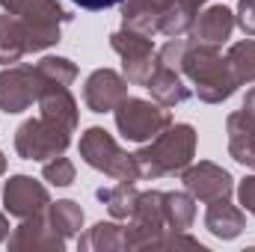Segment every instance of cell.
Wrapping results in <instances>:
<instances>
[{
	"instance_id": "obj_19",
	"label": "cell",
	"mask_w": 255,
	"mask_h": 252,
	"mask_svg": "<svg viewBox=\"0 0 255 252\" xmlns=\"http://www.w3.org/2000/svg\"><path fill=\"white\" fill-rule=\"evenodd\" d=\"M199 9H202V0H172L163 15H160V27L157 33L169 36V39H181L187 36L199 18Z\"/></svg>"
},
{
	"instance_id": "obj_30",
	"label": "cell",
	"mask_w": 255,
	"mask_h": 252,
	"mask_svg": "<svg viewBox=\"0 0 255 252\" xmlns=\"http://www.w3.org/2000/svg\"><path fill=\"white\" fill-rule=\"evenodd\" d=\"M235 24H241V30H244L247 36H255V0H241V3H238Z\"/></svg>"
},
{
	"instance_id": "obj_33",
	"label": "cell",
	"mask_w": 255,
	"mask_h": 252,
	"mask_svg": "<svg viewBox=\"0 0 255 252\" xmlns=\"http://www.w3.org/2000/svg\"><path fill=\"white\" fill-rule=\"evenodd\" d=\"M241 110H244V113H247V116L255 122V86L247 92V98H244V107H241Z\"/></svg>"
},
{
	"instance_id": "obj_8",
	"label": "cell",
	"mask_w": 255,
	"mask_h": 252,
	"mask_svg": "<svg viewBox=\"0 0 255 252\" xmlns=\"http://www.w3.org/2000/svg\"><path fill=\"white\" fill-rule=\"evenodd\" d=\"M110 48L122 57V71H125L128 83H145L151 77V71L157 68V51H154V42L151 36L139 33V30H130L122 24V30H116L110 36Z\"/></svg>"
},
{
	"instance_id": "obj_29",
	"label": "cell",
	"mask_w": 255,
	"mask_h": 252,
	"mask_svg": "<svg viewBox=\"0 0 255 252\" xmlns=\"http://www.w3.org/2000/svg\"><path fill=\"white\" fill-rule=\"evenodd\" d=\"M160 250H199L205 252V247L190 238V235H184V232H169L166 229V235H163V241H160Z\"/></svg>"
},
{
	"instance_id": "obj_27",
	"label": "cell",
	"mask_w": 255,
	"mask_h": 252,
	"mask_svg": "<svg viewBox=\"0 0 255 252\" xmlns=\"http://www.w3.org/2000/svg\"><path fill=\"white\" fill-rule=\"evenodd\" d=\"M42 178L48 184H54V187H68L74 181V163L68 157H63V154H57V157H51L42 166Z\"/></svg>"
},
{
	"instance_id": "obj_16",
	"label": "cell",
	"mask_w": 255,
	"mask_h": 252,
	"mask_svg": "<svg viewBox=\"0 0 255 252\" xmlns=\"http://www.w3.org/2000/svg\"><path fill=\"white\" fill-rule=\"evenodd\" d=\"M151 95V101L163 104V107H175V104H184L190 98V86L181 80L178 68H169V65H160L151 71V77L142 83Z\"/></svg>"
},
{
	"instance_id": "obj_5",
	"label": "cell",
	"mask_w": 255,
	"mask_h": 252,
	"mask_svg": "<svg viewBox=\"0 0 255 252\" xmlns=\"http://www.w3.org/2000/svg\"><path fill=\"white\" fill-rule=\"evenodd\" d=\"M163 235H166L163 193L160 190L136 193L133 214L128 217L125 226V250H160Z\"/></svg>"
},
{
	"instance_id": "obj_23",
	"label": "cell",
	"mask_w": 255,
	"mask_h": 252,
	"mask_svg": "<svg viewBox=\"0 0 255 252\" xmlns=\"http://www.w3.org/2000/svg\"><path fill=\"white\" fill-rule=\"evenodd\" d=\"M48 220H51V226L68 241V238L80 235V229H83V208L77 202H71V199L51 202L48 205Z\"/></svg>"
},
{
	"instance_id": "obj_36",
	"label": "cell",
	"mask_w": 255,
	"mask_h": 252,
	"mask_svg": "<svg viewBox=\"0 0 255 252\" xmlns=\"http://www.w3.org/2000/svg\"><path fill=\"white\" fill-rule=\"evenodd\" d=\"M6 172V157H3V151H0V175Z\"/></svg>"
},
{
	"instance_id": "obj_1",
	"label": "cell",
	"mask_w": 255,
	"mask_h": 252,
	"mask_svg": "<svg viewBox=\"0 0 255 252\" xmlns=\"http://www.w3.org/2000/svg\"><path fill=\"white\" fill-rule=\"evenodd\" d=\"M133 157L139 163L142 178H163V175L184 172L196 157V127L169 125L154 139L142 142V148Z\"/></svg>"
},
{
	"instance_id": "obj_20",
	"label": "cell",
	"mask_w": 255,
	"mask_h": 252,
	"mask_svg": "<svg viewBox=\"0 0 255 252\" xmlns=\"http://www.w3.org/2000/svg\"><path fill=\"white\" fill-rule=\"evenodd\" d=\"M160 12L163 9L157 6V0H125L122 3V24L154 39L157 27H160Z\"/></svg>"
},
{
	"instance_id": "obj_21",
	"label": "cell",
	"mask_w": 255,
	"mask_h": 252,
	"mask_svg": "<svg viewBox=\"0 0 255 252\" xmlns=\"http://www.w3.org/2000/svg\"><path fill=\"white\" fill-rule=\"evenodd\" d=\"M83 252H116L125 250V226L119 223H95L86 235L77 238Z\"/></svg>"
},
{
	"instance_id": "obj_18",
	"label": "cell",
	"mask_w": 255,
	"mask_h": 252,
	"mask_svg": "<svg viewBox=\"0 0 255 252\" xmlns=\"http://www.w3.org/2000/svg\"><path fill=\"white\" fill-rule=\"evenodd\" d=\"M235 30V12L226 6H208L205 12H199L196 24H193V39L190 42H205V45H223L229 42Z\"/></svg>"
},
{
	"instance_id": "obj_7",
	"label": "cell",
	"mask_w": 255,
	"mask_h": 252,
	"mask_svg": "<svg viewBox=\"0 0 255 252\" xmlns=\"http://www.w3.org/2000/svg\"><path fill=\"white\" fill-rule=\"evenodd\" d=\"M68 145H71V130L54 125L42 116L27 119L15 130V151L24 160H51L57 154H65Z\"/></svg>"
},
{
	"instance_id": "obj_12",
	"label": "cell",
	"mask_w": 255,
	"mask_h": 252,
	"mask_svg": "<svg viewBox=\"0 0 255 252\" xmlns=\"http://www.w3.org/2000/svg\"><path fill=\"white\" fill-rule=\"evenodd\" d=\"M128 98V77L113 68H95L86 77L83 101L92 113H113Z\"/></svg>"
},
{
	"instance_id": "obj_32",
	"label": "cell",
	"mask_w": 255,
	"mask_h": 252,
	"mask_svg": "<svg viewBox=\"0 0 255 252\" xmlns=\"http://www.w3.org/2000/svg\"><path fill=\"white\" fill-rule=\"evenodd\" d=\"M71 3H77L80 9H107V6H119V3H125V0H71Z\"/></svg>"
},
{
	"instance_id": "obj_2",
	"label": "cell",
	"mask_w": 255,
	"mask_h": 252,
	"mask_svg": "<svg viewBox=\"0 0 255 252\" xmlns=\"http://www.w3.org/2000/svg\"><path fill=\"white\" fill-rule=\"evenodd\" d=\"M181 71L193 80L196 95L205 104H223L238 89V80L232 77V68L226 63V57L220 54V45L187 42L184 60H181Z\"/></svg>"
},
{
	"instance_id": "obj_22",
	"label": "cell",
	"mask_w": 255,
	"mask_h": 252,
	"mask_svg": "<svg viewBox=\"0 0 255 252\" xmlns=\"http://www.w3.org/2000/svg\"><path fill=\"white\" fill-rule=\"evenodd\" d=\"M163 220L169 232H187L196 220V199L184 190L163 193Z\"/></svg>"
},
{
	"instance_id": "obj_13",
	"label": "cell",
	"mask_w": 255,
	"mask_h": 252,
	"mask_svg": "<svg viewBox=\"0 0 255 252\" xmlns=\"http://www.w3.org/2000/svg\"><path fill=\"white\" fill-rule=\"evenodd\" d=\"M65 238L51 226L48 211L21 220V226L9 235V250H63Z\"/></svg>"
},
{
	"instance_id": "obj_14",
	"label": "cell",
	"mask_w": 255,
	"mask_h": 252,
	"mask_svg": "<svg viewBox=\"0 0 255 252\" xmlns=\"http://www.w3.org/2000/svg\"><path fill=\"white\" fill-rule=\"evenodd\" d=\"M39 116L54 122V125L65 127L74 133L77 127V119H80V110H77V101L74 95L68 92V86H60V83H45L42 95H39Z\"/></svg>"
},
{
	"instance_id": "obj_4",
	"label": "cell",
	"mask_w": 255,
	"mask_h": 252,
	"mask_svg": "<svg viewBox=\"0 0 255 252\" xmlns=\"http://www.w3.org/2000/svg\"><path fill=\"white\" fill-rule=\"evenodd\" d=\"M0 6L27 24L33 36V51L54 48L60 42V27L71 21V15L57 0H0Z\"/></svg>"
},
{
	"instance_id": "obj_26",
	"label": "cell",
	"mask_w": 255,
	"mask_h": 252,
	"mask_svg": "<svg viewBox=\"0 0 255 252\" xmlns=\"http://www.w3.org/2000/svg\"><path fill=\"white\" fill-rule=\"evenodd\" d=\"M36 68H39V74H42L45 83L71 86L74 77H77V65L71 63V60H65V57H45V60L36 63Z\"/></svg>"
},
{
	"instance_id": "obj_11",
	"label": "cell",
	"mask_w": 255,
	"mask_h": 252,
	"mask_svg": "<svg viewBox=\"0 0 255 252\" xmlns=\"http://www.w3.org/2000/svg\"><path fill=\"white\" fill-rule=\"evenodd\" d=\"M181 181H184V187H187V193H190L193 199H199V202H205V205H208V202H217V199H232V193H235L232 175H229L223 166L211 163V160L190 163V166L184 169Z\"/></svg>"
},
{
	"instance_id": "obj_37",
	"label": "cell",
	"mask_w": 255,
	"mask_h": 252,
	"mask_svg": "<svg viewBox=\"0 0 255 252\" xmlns=\"http://www.w3.org/2000/svg\"><path fill=\"white\" fill-rule=\"evenodd\" d=\"M202 3H205V0H202Z\"/></svg>"
},
{
	"instance_id": "obj_34",
	"label": "cell",
	"mask_w": 255,
	"mask_h": 252,
	"mask_svg": "<svg viewBox=\"0 0 255 252\" xmlns=\"http://www.w3.org/2000/svg\"><path fill=\"white\" fill-rule=\"evenodd\" d=\"M238 163H244V166H253V169H255V139L250 142V148H247V151L238 157Z\"/></svg>"
},
{
	"instance_id": "obj_24",
	"label": "cell",
	"mask_w": 255,
	"mask_h": 252,
	"mask_svg": "<svg viewBox=\"0 0 255 252\" xmlns=\"http://www.w3.org/2000/svg\"><path fill=\"white\" fill-rule=\"evenodd\" d=\"M226 63L232 68V77L238 80V86L255 83V39L235 42L226 54Z\"/></svg>"
},
{
	"instance_id": "obj_31",
	"label": "cell",
	"mask_w": 255,
	"mask_h": 252,
	"mask_svg": "<svg viewBox=\"0 0 255 252\" xmlns=\"http://www.w3.org/2000/svg\"><path fill=\"white\" fill-rule=\"evenodd\" d=\"M238 199H241L244 211L255 217V175H247V178L241 181V187H238Z\"/></svg>"
},
{
	"instance_id": "obj_17",
	"label": "cell",
	"mask_w": 255,
	"mask_h": 252,
	"mask_svg": "<svg viewBox=\"0 0 255 252\" xmlns=\"http://www.w3.org/2000/svg\"><path fill=\"white\" fill-rule=\"evenodd\" d=\"M33 54V36L18 15H0V65H12Z\"/></svg>"
},
{
	"instance_id": "obj_3",
	"label": "cell",
	"mask_w": 255,
	"mask_h": 252,
	"mask_svg": "<svg viewBox=\"0 0 255 252\" xmlns=\"http://www.w3.org/2000/svg\"><path fill=\"white\" fill-rule=\"evenodd\" d=\"M80 157L92 169H98V172H104V175H110L116 181L136 184L142 178L136 157L128 154L125 148L113 139L110 130H104V127H98V125L83 130V136H80Z\"/></svg>"
},
{
	"instance_id": "obj_35",
	"label": "cell",
	"mask_w": 255,
	"mask_h": 252,
	"mask_svg": "<svg viewBox=\"0 0 255 252\" xmlns=\"http://www.w3.org/2000/svg\"><path fill=\"white\" fill-rule=\"evenodd\" d=\"M6 235H9V220H6V214L0 211V241H6Z\"/></svg>"
},
{
	"instance_id": "obj_28",
	"label": "cell",
	"mask_w": 255,
	"mask_h": 252,
	"mask_svg": "<svg viewBox=\"0 0 255 252\" xmlns=\"http://www.w3.org/2000/svg\"><path fill=\"white\" fill-rule=\"evenodd\" d=\"M184 51H187V39H169L163 48H157V63L169 65V68H178L181 71V60H184Z\"/></svg>"
},
{
	"instance_id": "obj_10",
	"label": "cell",
	"mask_w": 255,
	"mask_h": 252,
	"mask_svg": "<svg viewBox=\"0 0 255 252\" xmlns=\"http://www.w3.org/2000/svg\"><path fill=\"white\" fill-rule=\"evenodd\" d=\"M51 205V193L42 181L30 178V175H12L3 187V211L9 217L27 220L36 214H45Z\"/></svg>"
},
{
	"instance_id": "obj_25",
	"label": "cell",
	"mask_w": 255,
	"mask_h": 252,
	"mask_svg": "<svg viewBox=\"0 0 255 252\" xmlns=\"http://www.w3.org/2000/svg\"><path fill=\"white\" fill-rule=\"evenodd\" d=\"M136 193H139V190L133 187V184L119 181L116 187H107V190L101 187V190H98V199L107 205V211H110V217H113V220H128V217L133 214Z\"/></svg>"
},
{
	"instance_id": "obj_15",
	"label": "cell",
	"mask_w": 255,
	"mask_h": 252,
	"mask_svg": "<svg viewBox=\"0 0 255 252\" xmlns=\"http://www.w3.org/2000/svg\"><path fill=\"white\" fill-rule=\"evenodd\" d=\"M205 229L220 238V241H235L244 229H247V214L232 205V199H217V202H208V211H205Z\"/></svg>"
},
{
	"instance_id": "obj_6",
	"label": "cell",
	"mask_w": 255,
	"mask_h": 252,
	"mask_svg": "<svg viewBox=\"0 0 255 252\" xmlns=\"http://www.w3.org/2000/svg\"><path fill=\"white\" fill-rule=\"evenodd\" d=\"M113 113H116L119 133L125 139H130V142H139V145L154 139L157 133H163L166 127L172 125L169 107H163L157 101H145V98H130L128 95Z\"/></svg>"
},
{
	"instance_id": "obj_9",
	"label": "cell",
	"mask_w": 255,
	"mask_h": 252,
	"mask_svg": "<svg viewBox=\"0 0 255 252\" xmlns=\"http://www.w3.org/2000/svg\"><path fill=\"white\" fill-rule=\"evenodd\" d=\"M45 80L36 65H9L0 71V110L3 113H24L27 107L39 104Z\"/></svg>"
}]
</instances>
